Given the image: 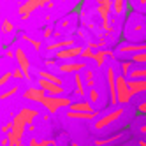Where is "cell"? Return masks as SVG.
I'll list each match as a JSON object with an SVG mask.
<instances>
[{"label":"cell","instance_id":"1","mask_svg":"<svg viewBox=\"0 0 146 146\" xmlns=\"http://www.w3.org/2000/svg\"><path fill=\"white\" fill-rule=\"evenodd\" d=\"M42 106L46 108V111L49 113V114H55L58 109H62V108H70V99L69 97H62V95H58V97H53V95H46L44 97V100L40 102Z\"/></svg>","mask_w":146,"mask_h":146},{"label":"cell","instance_id":"2","mask_svg":"<svg viewBox=\"0 0 146 146\" xmlns=\"http://www.w3.org/2000/svg\"><path fill=\"white\" fill-rule=\"evenodd\" d=\"M116 92H118V104L120 106H125L132 100V92L129 88V79L125 78L123 74L116 76Z\"/></svg>","mask_w":146,"mask_h":146},{"label":"cell","instance_id":"3","mask_svg":"<svg viewBox=\"0 0 146 146\" xmlns=\"http://www.w3.org/2000/svg\"><path fill=\"white\" fill-rule=\"evenodd\" d=\"M123 113H125V109H123V106H118V108H114V109H111L108 114H104L102 118H99L97 121H95V125H93V129L95 130H102V129H106L108 125H111V123H114L120 116H123Z\"/></svg>","mask_w":146,"mask_h":146},{"label":"cell","instance_id":"4","mask_svg":"<svg viewBox=\"0 0 146 146\" xmlns=\"http://www.w3.org/2000/svg\"><path fill=\"white\" fill-rule=\"evenodd\" d=\"M14 55H16L14 58L18 60V69L23 72L25 81H27V83H32V72H30V60H28L27 53L23 51V48H16Z\"/></svg>","mask_w":146,"mask_h":146},{"label":"cell","instance_id":"5","mask_svg":"<svg viewBox=\"0 0 146 146\" xmlns=\"http://www.w3.org/2000/svg\"><path fill=\"white\" fill-rule=\"evenodd\" d=\"M58 72L60 74H79L86 67V60H72V62H60L58 64Z\"/></svg>","mask_w":146,"mask_h":146},{"label":"cell","instance_id":"6","mask_svg":"<svg viewBox=\"0 0 146 146\" xmlns=\"http://www.w3.org/2000/svg\"><path fill=\"white\" fill-rule=\"evenodd\" d=\"M42 5H48L46 0H27V2H23L21 5H19V9H18L19 18H21V19H28L35 9L42 7Z\"/></svg>","mask_w":146,"mask_h":146},{"label":"cell","instance_id":"7","mask_svg":"<svg viewBox=\"0 0 146 146\" xmlns=\"http://www.w3.org/2000/svg\"><path fill=\"white\" fill-rule=\"evenodd\" d=\"M81 53H83V48L81 46H70V48H65V49H60L53 55L56 60L60 62H72L74 58H81Z\"/></svg>","mask_w":146,"mask_h":146},{"label":"cell","instance_id":"8","mask_svg":"<svg viewBox=\"0 0 146 146\" xmlns=\"http://www.w3.org/2000/svg\"><path fill=\"white\" fill-rule=\"evenodd\" d=\"M108 90H109V104H118V92H116V72L113 67H108Z\"/></svg>","mask_w":146,"mask_h":146},{"label":"cell","instance_id":"9","mask_svg":"<svg viewBox=\"0 0 146 146\" xmlns=\"http://www.w3.org/2000/svg\"><path fill=\"white\" fill-rule=\"evenodd\" d=\"M37 86L40 90H44L48 95H53V97H58V95H64V86H58L51 81H46L42 78H37Z\"/></svg>","mask_w":146,"mask_h":146},{"label":"cell","instance_id":"10","mask_svg":"<svg viewBox=\"0 0 146 146\" xmlns=\"http://www.w3.org/2000/svg\"><path fill=\"white\" fill-rule=\"evenodd\" d=\"M46 95H48V93H46L44 90H40L39 86H28V88L23 92V99L32 100V102H39V104L44 100Z\"/></svg>","mask_w":146,"mask_h":146},{"label":"cell","instance_id":"11","mask_svg":"<svg viewBox=\"0 0 146 146\" xmlns=\"http://www.w3.org/2000/svg\"><path fill=\"white\" fill-rule=\"evenodd\" d=\"M74 46V39H60V40H53V42H49L46 46V51H49V53H56V51L60 49H65V48H70Z\"/></svg>","mask_w":146,"mask_h":146},{"label":"cell","instance_id":"12","mask_svg":"<svg viewBox=\"0 0 146 146\" xmlns=\"http://www.w3.org/2000/svg\"><path fill=\"white\" fill-rule=\"evenodd\" d=\"M146 51V42H139V44H127V46H120L116 49L118 55H127V53H132V55H137V53H144Z\"/></svg>","mask_w":146,"mask_h":146},{"label":"cell","instance_id":"13","mask_svg":"<svg viewBox=\"0 0 146 146\" xmlns=\"http://www.w3.org/2000/svg\"><path fill=\"white\" fill-rule=\"evenodd\" d=\"M25 130H27L25 121L21 120V116H19V114H14V116H13V130H11V132L16 135L18 139H21L23 134H25Z\"/></svg>","mask_w":146,"mask_h":146},{"label":"cell","instance_id":"14","mask_svg":"<svg viewBox=\"0 0 146 146\" xmlns=\"http://www.w3.org/2000/svg\"><path fill=\"white\" fill-rule=\"evenodd\" d=\"M18 114L21 116V120L25 121V125H32L34 120L39 116V111L37 109H32V108H21Z\"/></svg>","mask_w":146,"mask_h":146},{"label":"cell","instance_id":"15","mask_svg":"<svg viewBox=\"0 0 146 146\" xmlns=\"http://www.w3.org/2000/svg\"><path fill=\"white\" fill-rule=\"evenodd\" d=\"M108 56H113V58H114L113 51H109V49H97L95 53H93V62H95V65L100 69L104 64H106V58H108Z\"/></svg>","mask_w":146,"mask_h":146},{"label":"cell","instance_id":"16","mask_svg":"<svg viewBox=\"0 0 146 146\" xmlns=\"http://www.w3.org/2000/svg\"><path fill=\"white\" fill-rule=\"evenodd\" d=\"M37 78H42V79H46V81L55 83V85H58V86H64V81H62V78L56 76V74H53V72H49V70H46V69H40V70L37 72Z\"/></svg>","mask_w":146,"mask_h":146},{"label":"cell","instance_id":"17","mask_svg":"<svg viewBox=\"0 0 146 146\" xmlns=\"http://www.w3.org/2000/svg\"><path fill=\"white\" fill-rule=\"evenodd\" d=\"M129 88L132 92V95L146 92V79H129Z\"/></svg>","mask_w":146,"mask_h":146},{"label":"cell","instance_id":"18","mask_svg":"<svg viewBox=\"0 0 146 146\" xmlns=\"http://www.w3.org/2000/svg\"><path fill=\"white\" fill-rule=\"evenodd\" d=\"M65 116H67V118H70V120H95V118L99 116V111H95V113H78V111H67Z\"/></svg>","mask_w":146,"mask_h":146},{"label":"cell","instance_id":"19","mask_svg":"<svg viewBox=\"0 0 146 146\" xmlns=\"http://www.w3.org/2000/svg\"><path fill=\"white\" fill-rule=\"evenodd\" d=\"M69 111H78V113H95V109H93L92 102H72Z\"/></svg>","mask_w":146,"mask_h":146},{"label":"cell","instance_id":"20","mask_svg":"<svg viewBox=\"0 0 146 146\" xmlns=\"http://www.w3.org/2000/svg\"><path fill=\"white\" fill-rule=\"evenodd\" d=\"M74 85H76V90H74V93L78 97H86V85H85V79H83V76L81 74H74Z\"/></svg>","mask_w":146,"mask_h":146},{"label":"cell","instance_id":"21","mask_svg":"<svg viewBox=\"0 0 146 146\" xmlns=\"http://www.w3.org/2000/svg\"><path fill=\"white\" fill-rule=\"evenodd\" d=\"M129 79H146V67H134L129 74Z\"/></svg>","mask_w":146,"mask_h":146},{"label":"cell","instance_id":"22","mask_svg":"<svg viewBox=\"0 0 146 146\" xmlns=\"http://www.w3.org/2000/svg\"><path fill=\"white\" fill-rule=\"evenodd\" d=\"M83 79H85V85L88 88L95 86V76H93V70L92 69H85V76H83Z\"/></svg>","mask_w":146,"mask_h":146},{"label":"cell","instance_id":"23","mask_svg":"<svg viewBox=\"0 0 146 146\" xmlns=\"http://www.w3.org/2000/svg\"><path fill=\"white\" fill-rule=\"evenodd\" d=\"M125 11V0H113V7H111V13H114L116 16L123 14Z\"/></svg>","mask_w":146,"mask_h":146},{"label":"cell","instance_id":"24","mask_svg":"<svg viewBox=\"0 0 146 146\" xmlns=\"http://www.w3.org/2000/svg\"><path fill=\"white\" fill-rule=\"evenodd\" d=\"M21 39H23V40H27V42L34 48L35 53H37V51H40V48H42V46H40V40H35V39H32V37L27 35V34H21Z\"/></svg>","mask_w":146,"mask_h":146},{"label":"cell","instance_id":"25","mask_svg":"<svg viewBox=\"0 0 146 146\" xmlns=\"http://www.w3.org/2000/svg\"><path fill=\"white\" fill-rule=\"evenodd\" d=\"M121 137H123V134H114V135H111V137H108V139H99V141H95V146H108V144L114 143L116 139H121Z\"/></svg>","mask_w":146,"mask_h":146},{"label":"cell","instance_id":"26","mask_svg":"<svg viewBox=\"0 0 146 146\" xmlns=\"http://www.w3.org/2000/svg\"><path fill=\"white\" fill-rule=\"evenodd\" d=\"M18 92H19V86H18V85H14V86H11L9 90H5V92H2V93H0V100H7L9 97L16 95Z\"/></svg>","mask_w":146,"mask_h":146},{"label":"cell","instance_id":"27","mask_svg":"<svg viewBox=\"0 0 146 146\" xmlns=\"http://www.w3.org/2000/svg\"><path fill=\"white\" fill-rule=\"evenodd\" d=\"M132 65H134V62H132V60H123V62H121V74H123L125 78L130 74Z\"/></svg>","mask_w":146,"mask_h":146},{"label":"cell","instance_id":"28","mask_svg":"<svg viewBox=\"0 0 146 146\" xmlns=\"http://www.w3.org/2000/svg\"><path fill=\"white\" fill-rule=\"evenodd\" d=\"M86 97H88V102H92V104H97V102H99V99H100L99 92H97L95 88H90V90H88V93H86Z\"/></svg>","mask_w":146,"mask_h":146},{"label":"cell","instance_id":"29","mask_svg":"<svg viewBox=\"0 0 146 146\" xmlns=\"http://www.w3.org/2000/svg\"><path fill=\"white\" fill-rule=\"evenodd\" d=\"M93 53H95V51H93L92 48H83V53H81V60H93Z\"/></svg>","mask_w":146,"mask_h":146},{"label":"cell","instance_id":"30","mask_svg":"<svg viewBox=\"0 0 146 146\" xmlns=\"http://www.w3.org/2000/svg\"><path fill=\"white\" fill-rule=\"evenodd\" d=\"M13 30H14L13 21H9V19H4V21H2V32H4V34H11Z\"/></svg>","mask_w":146,"mask_h":146},{"label":"cell","instance_id":"31","mask_svg":"<svg viewBox=\"0 0 146 146\" xmlns=\"http://www.w3.org/2000/svg\"><path fill=\"white\" fill-rule=\"evenodd\" d=\"M134 64H146V51L144 53H137V55H132L130 58Z\"/></svg>","mask_w":146,"mask_h":146},{"label":"cell","instance_id":"32","mask_svg":"<svg viewBox=\"0 0 146 146\" xmlns=\"http://www.w3.org/2000/svg\"><path fill=\"white\" fill-rule=\"evenodd\" d=\"M13 78V72H4L2 76H0V86H4V85H7L9 83V79Z\"/></svg>","mask_w":146,"mask_h":146},{"label":"cell","instance_id":"33","mask_svg":"<svg viewBox=\"0 0 146 146\" xmlns=\"http://www.w3.org/2000/svg\"><path fill=\"white\" fill-rule=\"evenodd\" d=\"M0 130H2L4 134H9V132L13 130V120H11V121H7L5 125H2V127H0Z\"/></svg>","mask_w":146,"mask_h":146},{"label":"cell","instance_id":"34","mask_svg":"<svg viewBox=\"0 0 146 146\" xmlns=\"http://www.w3.org/2000/svg\"><path fill=\"white\" fill-rule=\"evenodd\" d=\"M39 146H56L55 139H42V141H39Z\"/></svg>","mask_w":146,"mask_h":146},{"label":"cell","instance_id":"35","mask_svg":"<svg viewBox=\"0 0 146 146\" xmlns=\"http://www.w3.org/2000/svg\"><path fill=\"white\" fill-rule=\"evenodd\" d=\"M13 78H16V79H25V76H23V72L19 70V69L13 70Z\"/></svg>","mask_w":146,"mask_h":146},{"label":"cell","instance_id":"36","mask_svg":"<svg viewBox=\"0 0 146 146\" xmlns=\"http://www.w3.org/2000/svg\"><path fill=\"white\" fill-rule=\"evenodd\" d=\"M53 34H55V32H53V28H51V27H46V28H44V39H49Z\"/></svg>","mask_w":146,"mask_h":146},{"label":"cell","instance_id":"37","mask_svg":"<svg viewBox=\"0 0 146 146\" xmlns=\"http://www.w3.org/2000/svg\"><path fill=\"white\" fill-rule=\"evenodd\" d=\"M44 64H46V67H58L56 62H55V58H46Z\"/></svg>","mask_w":146,"mask_h":146},{"label":"cell","instance_id":"38","mask_svg":"<svg viewBox=\"0 0 146 146\" xmlns=\"http://www.w3.org/2000/svg\"><path fill=\"white\" fill-rule=\"evenodd\" d=\"M137 111H139V114H146V100L137 106Z\"/></svg>","mask_w":146,"mask_h":146},{"label":"cell","instance_id":"39","mask_svg":"<svg viewBox=\"0 0 146 146\" xmlns=\"http://www.w3.org/2000/svg\"><path fill=\"white\" fill-rule=\"evenodd\" d=\"M28 144H30V146H39V141H37L35 137H32V139L28 141Z\"/></svg>","mask_w":146,"mask_h":146},{"label":"cell","instance_id":"40","mask_svg":"<svg viewBox=\"0 0 146 146\" xmlns=\"http://www.w3.org/2000/svg\"><path fill=\"white\" fill-rule=\"evenodd\" d=\"M5 56H7V58H13V56H16V55L13 53V51H11V49H9V51H5Z\"/></svg>","mask_w":146,"mask_h":146},{"label":"cell","instance_id":"41","mask_svg":"<svg viewBox=\"0 0 146 146\" xmlns=\"http://www.w3.org/2000/svg\"><path fill=\"white\" fill-rule=\"evenodd\" d=\"M27 130H30V132H35V125L32 123V125H27Z\"/></svg>","mask_w":146,"mask_h":146},{"label":"cell","instance_id":"42","mask_svg":"<svg viewBox=\"0 0 146 146\" xmlns=\"http://www.w3.org/2000/svg\"><path fill=\"white\" fill-rule=\"evenodd\" d=\"M0 144H2V146H9V139H7V137H4L2 141H0Z\"/></svg>","mask_w":146,"mask_h":146},{"label":"cell","instance_id":"43","mask_svg":"<svg viewBox=\"0 0 146 146\" xmlns=\"http://www.w3.org/2000/svg\"><path fill=\"white\" fill-rule=\"evenodd\" d=\"M139 146H146V139H141L139 141Z\"/></svg>","mask_w":146,"mask_h":146},{"label":"cell","instance_id":"44","mask_svg":"<svg viewBox=\"0 0 146 146\" xmlns=\"http://www.w3.org/2000/svg\"><path fill=\"white\" fill-rule=\"evenodd\" d=\"M139 5H141V7H144V5H146V0H139Z\"/></svg>","mask_w":146,"mask_h":146},{"label":"cell","instance_id":"45","mask_svg":"<svg viewBox=\"0 0 146 146\" xmlns=\"http://www.w3.org/2000/svg\"><path fill=\"white\" fill-rule=\"evenodd\" d=\"M141 132H143V134H146V123H144L143 127H141Z\"/></svg>","mask_w":146,"mask_h":146},{"label":"cell","instance_id":"46","mask_svg":"<svg viewBox=\"0 0 146 146\" xmlns=\"http://www.w3.org/2000/svg\"><path fill=\"white\" fill-rule=\"evenodd\" d=\"M72 146H79V144H78V143H72Z\"/></svg>","mask_w":146,"mask_h":146},{"label":"cell","instance_id":"47","mask_svg":"<svg viewBox=\"0 0 146 146\" xmlns=\"http://www.w3.org/2000/svg\"><path fill=\"white\" fill-rule=\"evenodd\" d=\"M46 2H48V4H49V2H51V0H46Z\"/></svg>","mask_w":146,"mask_h":146},{"label":"cell","instance_id":"48","mask_svg":"<svg viewBox=\"0 0 146 146\" xmlns=\"http://www.w3.org/2000/svg\"><path fill=\"white\" fill-rule=\"evenodd\" d=\"M144 21H146V16H144Z\"/></svg>","mask_w":146,"mask_h":146},{"label":"cell","instance_id":"49","mask_svg":"<svg viewBox=\"0 0 146 146\" xmlns=\"http://www.w3.org/2000/svg\"><path fill=\"white\" fill-rule=\"evenodd\" d=\"M111 2H113V0H111Z\"/></svg>","mask_w":146,"mask_h":146}]
</instances>
